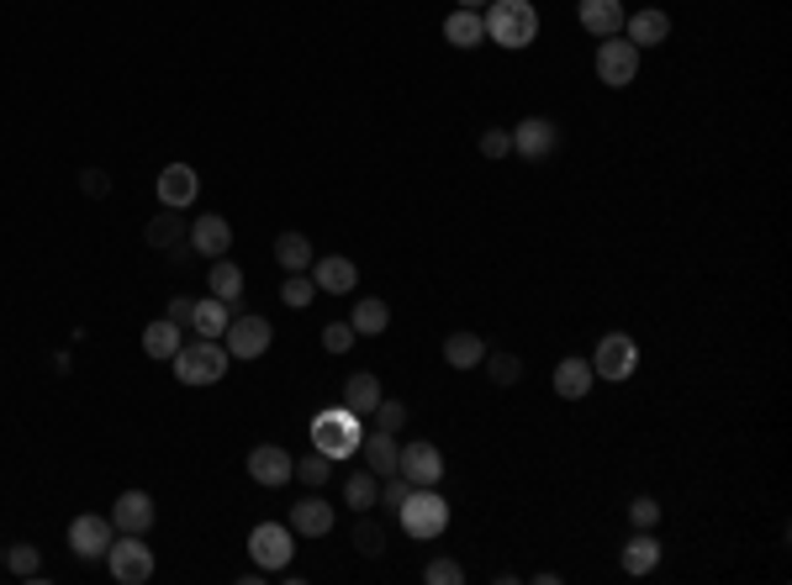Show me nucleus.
I'll list each match as a JSON object with an SVG mask.
<instances>
[{
	"instance_id": "obj_26",
	"label": "nucleus",
	"mask_w": 792,
	"mask_h": 585,
	"mask_svg": "<svg viewBox=\"0 0 792 585\" xmlns=\"http://www.w3.org/2000/svg\"><path fill=\"white\" fill-rule=\"evenodd\" d=\"M185 233H190V227H185V217H180V211H170V206H164V211H153V222L143 227V237H149L153 254H170V248H180Z\"/></svg>"
},
{
	"instance_id": "obj_25",
	"label": "nucleus",
	"mask_w": 792,
	"mask_h": 585,
	"mask_svg": "<svg viewBox=\"0 0 792 585\" xmlns=\"http://www.w3.org/2000/svg\"><path fill=\"white\" fill-rule=\"evenodd\" d=\"M592 381H597V375H592V359H576V353H571V359L555 364V396H560V401H581V396L592 390Z\"/></svg>"
},
{
	"instance_id": "obj_8",
	"label": "nucleus",
	"mask_w": 792,
	"mask_h": 585,
	"mask_svg": "<svg viewBox=\"0 0 792 585\" xmlns=\"http://www.w3.org/2000/svg\"><path fill=\"white\" fill-rule=\"evenodd\" d=\"M270 343H275V327L259 312H233V323L222 332L228 359H259V353H270Z\"/></svg>"
},
{
	"instance_id": "obj_14",
	"label": "nucleus",
	"mask_w": 792,
	"mask_h": 585,
	"mask_svg": "<svg viewBox=\"0 0 792 585\" xmlns=\"http://www.w3.org/2000/svg\"><path fill=\"white\" fill-rule=\"evenodd\" d=\"M185 243H190V254H207V264H212V259H222V254L233 248V227H228V217L207 211V217H196V222H190Z\"/></svg>"
},
{
	"instance_id": "obj_33",
	"label": "nucleus",
	"mask_w": 792,
	"mask_h": 585,
	"mask_svg": "<svg viewBox=\"0 0 792 585\" xmlns=\"http://www.w3.org/2000/svg\"><path fill=\"white\" fill-rule=\"evenodd\" d=\"M375 401H381V381H375V375H365V370H360V375H349V381H343V407H349V411L370 417V411H375Z\"/></svg>"
},
{
	"instance_id": "obj_45",
	"label": "nucleus",
	"mask_w": 792,
	"mask_h": 585,
	"mask_svg": "<svg viewBox=\"0 0 792 585\" xmlns=\"http://www.w3.org/2000/svg\"><path fill=\"white\" fill-rule=\"evenodd\" d=\"M80 190L101 201V196H112V175H106V169H85V175H80Z\"/></svg>"
},
{
	"instance_id": "obj_37",
	"label": "nucleus",
	"mask_w": 792,
	"mask_h": 585,
	"mask_svg": "<svg viewBox=\"0 0 792 585\" xmlns=\"http://www.w3.org/2000/svg\"><path fill=\"white\" fill-rule=\"evenodd\" d=\"M296 480H302V485H312V491H323V485L334 480V459L312 448L306 459H296Z\"/></svg>"
},
{
	"instance_id": "obj_17",
	"label": "nucleus",
	"mask_w": 792,
	"mask_h": 585,
	"mask_svg": "<svg viewBox=\"0 0 792 585\" xmlns=\"http://www.w3.org/2000/svg\"><path fill=\"white\" fill-rule=\"evenodd\" d=\"M153 517H159V506H153L149 491H123L112 501V527L117 533H149Z\"/></svg>"
},
{
	"instance_id": "obj_18",
	"label": "nucleus",
	"mask_w": 792,
	"mask_h": 585,
	"mask_svg": "<svg viewBox=\"0 0 792 585\" xmlns=\"http://www.w3.org/2000/svg\"><path fill=\"white\" fill-rule=\"evenodd\" d=\"M624 37L634 43V48H661L671 37V16L661 11V5H644V11H634V16H624Z\"/></svg>"
},
{
	"instance_id": "obj_3",
	"label": "nucleus",
	"mask_w": 792,
	"mask_h": 585,
	"mask_svg": "<svg viewBox=\"0 0 792 585\" xmlns=\"http://www.w3.org/2000/svg\"><path fill=\"white\" fill-rule=\"evenodd\" d=\"M396 523H401L407 538L428 543V538H439V533L450 527V501L439 496V485H412L407 501L396 506Z\"/></svg>"
},
{
	"instance_id": "obj_5",
	"label": "nucleus",
	"mask_w": 792,
	"mask_h": 585,
	"mask_svg": "<svg viewBox=\"0 0 792 585\" xmlns=\"http://www.w3.org/2000/svg\"><path fill=\"white\" fill-rule=\"evenodd\" d=\"M592 69H597V80L608 90H629L640 80V48L618 32V37H603L597 43V54H592Z\"/></svg>"
},
{
	"instance_id": "obj_29",
	"label": "nucleus",
	"mask_w": 792,
	"mask_h": 585,
	"mask_svg": "<svg viewBox=\"0 0 792 585\" xmlns=\"http://www.w3.org/2000/svg\"><path fill=\"white\" fill-rule=\"evenodd\" d=\"M312 237L306 233H280L275 237V264L286 269V274H302V269H312Z\"/></svg>"
},
{
	"instance_id": "obj_46",
	"label": "nucleus",
	"mask_w": 792,
	"mask_h": 585,
	"mask_svg": "<svg viewBox=\"0 0 792 585\" xmlns=\"http://www.w3.org/2000/svg\"><path fill=\"white\" fill-rule=\"evenodd\" d=\"M190 312H196V301H190V295H170V312H164V317H170L175 327H190Z\"/></svg>"
},
{
	"instance_id": "obj_40",
	"label": "nucleus",
	"mask_w": 792,
	"mask_h": 585,
	"mask_svg": "<svg viewBox=\"0 0 792 585\" xmlns=\"http://www.w3.org/2000/svg\"><path fill=\"white\" fill-rule=\"evenodd\" d=\"M423 581H428V585H465V570H459L455 559H428V564H423Z\"/></svg>"
},
{
	"instance_id": "obj_23",
	"label": "nucleus",
	"mask_w": 792,
	"mask_h": 585,
	"mask_svg": "<svg viewBox=\"0 0 792 585\" xmlns=\"http://www.w3.org/2000/svg\"><path fill=\"white\" fill-rule=\"evenodd\" d=\"M444 43H450V48H481V43H487V22H481V11L455 5V11L444 16Z\"/></svg>"
},
{
	"instance_id": "obj_22",
	"label": "nucleus",
	"mask_w": 792,
	"mask_h": 585,
	"mask_svg": "<svg viewBox=\"0 0 792 585\" xmlns=\"http://www.w3.org/2000/svg\"><path fill=\"white\" fill-rule=\"evenodd\" d=\"M396 454H401V443H396V433H386V428H370L365 438H360V459H365L370 475H396Z\"/></svg>"
},
{
	"instance_id": "obj_36",
	"label": "nucleus",
	"mask_w": 792,
	"mask_h": 585,
	"mask_svg": "<svg viewBox=\"0 0 792 585\" xmlns=\"http://www.w3.org/2000/svg\"><path fill=\"white\" fill-rule=\"evenodd\" d=\"M280 301H286V306H291V312H306V306H312V301H317V285H312V274H286V280H280Z\"/></svg>"
},
{
	"instance_id": "obj_9",
	"label": "nucleus",
	"mask_w": 792,
	"mask_h": 585,
	"mask_svg": "<svg viewBox=\"0 0 792 585\" xmlns=\"http://www.w3.org/2000/svg\"><path fill=\"white\" fill-rule=\"evenodd\" d=\"M634 370H640V343L629 338V332H608L597 353H592V375L597 381H634Z\"/></svg>"
},
{
	"instance_id": "obj_39",
	"label": "nucleus",
	"mask_w": 792,
	"mask_h": 585,
	"mask_svg": "<svg viewBox=\"0 0 792 585\" xmlns=\"http://www.w3.org/2000/svg\"><path fill=\"white\" fill-rule=\"evenodd\" d=\"M370 428L401 433V428H407V401H396V396H381V401H375V411H370Z\"/></svg>"
},
{
	"instance_id": "obj_6",
	"label": "nucleus",
	"mask_w": 792,
	"mask_h": 585,
	"mask_svg": "<svg viewBox=\"0 0 792 585\" xmlns=\"http://www.w3.org/2000/svg\"><path fill=\"white\" fill-rule=\"evenodd\" d=\"M291 554H296L291 523H254V533H248V559H254L265 575H286Z\"/></svg>"
},
{
	"instance_id": "obj_20",
	"label": "nucleus",
	"mask_w": 792,
	"mask_h": 585,
	"mask_svg": "<svg viewBox=\"0 0 792 585\" xmlns=\"http://www.w3.org/2000/svg\"><path fill=\"white\" fill-rule=\"evenodd\" d=\"M334 523H338V512L317 496V491L291 506V533H302V538H328V533H334Z\"/></svg>"
},
{
	"instance_id": "obj_41",
	"label": "nucleus",
	"mask_w": 792,
	"mask_h": 585,
	"mask_svg": "<svg viewBox=\"0 0 792 585\" xmlns=\"http://www.w3.org/2000/svg\"><path fill=\"white\" fill-rule=\"evenodd\" d=\"M354 338H360V332H354L349 323H328V327H323V349H328V353H349V349H354Z\"/></svg>"
},
{
	"instance_id": "obj_4",
	"label": "nucleus",
	"mask_w": 792,
	"mask_h": 585,
	"mask_svg": "<svg viewBox=\"0 0 792 585\" xmlns=\"http://www.w3.org/2000/svg\"><path fill=\"white\" fill-rule=\"evenodd\" d=\"M170 364H175V381L201 390V385H217L228 375V349H222V338H190V343H180V353Z\"/></svg>"
},
{
	"instance_id": "obj_1",
	"label": "nucleus",
	"mask_w": 792,
	"mask_h": 585,
	"mask_svg": "<svg viewBox=\"0 0 792 585\" xmlns=\"http://www.w3.org/2000/svg\"><path fill=\"white\" fill-rule=\"evenodd\" d=\"M481 22H487V43L508 48V54H523V48L539 37V11H534V0H487Z\"/></svg>"
},
{
	"instance_id": "obj_27",
	"label": "nucleus",
	"mask_w": 792,
	"mask_h": 585,
	"mask_svg": "<svg viewBox=\"0 0 792 585\" xmlns=\"http://www.w3.org/2000/svg\"><path fill=\"white\" fill-rule=\"evenodd\" d=\"M228 323H233V306H228V301H217V295H201V301H196V312H190V332H196V338H222V332H228Z\"/></svg>"
},
{
	"instance_id": "obj_34",
	"label": "nucleus",
	"mask_w": 792,
	"mask_h": 585,
	"mask_svg": "<svg viewBox=\"0 0 792 585\" xmlns=\"http://www.w3.org/2000/svg\"><path fill=\"white\" fill-rule=\"evenodd\" d=\"M349 543H354V554L381 559V554H386V527L375 523L370 512H360V523H354V533H349Z\"/></svg>"
},
{
	"instance_id": "obj_7",
	"label": "nucleus",
	"mask_w": 792,
	"mask_h": 585,
	"mask_svg": "<svg viewBox=\"0 0 792 585\" xmlns=\"http://www.w3.org/2000/svg\"><path fill=\"white\" fill-rule=\"evenodd\" d=\"M106 570L117 585H149L153 581V549L143 543V533H123L106 549Z\"/></svg>"
},
{
	"instance_id": "obj_47",
	"label": "nucleus",
	"mask_w": 792,
	"mask_h": 585,
	"mask_svg": "<svg viewBox=\"0 0 792 585\" xmlns=\"http://www.w3.org/2000/svg\"><path fill=\"white\" fill-rule=\"evenodd\" d=\"M455 5H470V11H481V5H487V0H455Z\"/></svg>"
},
{
	"instance_id": "obj_31",
	"label": "nucleus",
	"mask_w": 792,
	"mask_h": 585,
	"mask_svg": "<svg viewBox=\"0 0 792 585\" xmlns=\"http://www.w3.org/2000/svg\"><path fill=\"white\" fill-rule=\"evenodd\" d=\"M343 506H354V512H375V506H381V475H370L365 465L354 469V475L343 480Z\"/></svg>"
},
{
	"instance_id": "obj_42",
	"label": "nucleus",
	"mask_w": 792,
	"mask_h": 585,
	"mask_svg": "<svg viewBox=\"0 0 792 585\" xmlns=\"http://www.w3.org/2000/svg\"><path fill=\"white\" fill-rule=\"evenodd\" d=\"M481 153H487V159H508V153H513V132H508V127H487V132H481Z\"/></svg>"
},
{
	"instance_id": "obj_21",
	"label": "nucleus",
	"mask_w": 792,
	"mask_h": 585,
	"mask_svg": "<svg viewBox=\"0 0 792 585\" xmlns=\"http://www.w3.org/2000/svg\"><path fill=\"white\" fill-rule=\"evenodd\" d=\"M207 291H212L217 301H228L233 312H244V269L228 259V254H222V259H212V264H207Z\"/></svg>"
},
{
	"instance_id": "obj_43",
	"label": "nucleus",
	"mask_w": 792,
	"mask_h": 585,
	"mask_svg": "<svg viewBox=\"0 0 792 585\" xmlns=\"http://www.w3.org/2000/svg\"><path fill=\"white\" fill-rule=\"evenodd\" d=\"M629 523H634V527H655V523H661V501H655V496H634V501H629Z\"/></svg>"
},
{
	"instance_id": "obj_2",
	"label": "nucleus",
	"mask_w": 792,
	"mask_h": 585,
	"mask_svg": "<svg viewBox=\"0 0 792 585\" xmlns=\"http://www.w3.org/2000/svg\"><path fill=\"white\" fill-rule=\"evenodd\" d=\"M360 438H365V417L360 411H349L343 401L338 407H323L312 417V448L317 454H328V459H349V454H360Z\"/></svg>"
},
{
	"instance_id": "obj_15",
	"label": "nucleus",
	"mask_w": 792,
	"mask_h": 585,
	"mask_svg": "<svg viewBox=\"0 0 792 585\" xmlns=\"http://www.w3.org/2000/svg\"><path fill=\"white\" fill-rule=\"evenodd\" d=\"M196 196H201V175H196L190 164H164V169H159V206L185 211Z\"/></svg>"
},
{
	"instance_id": "obj_24",
	"label": "nucleus",
	"mask_w": 792,
	"mask_h": 585,
	"mask_svg": "<svg viewBox=\"0 0 792 585\" xmlns=\"http://www.w3.org/2000/svg\"><path fill=\"white\" fill-rule=\"evenodd\" d=\"M618 564H624V575H650V570L661 564V538H655L650 527H634V538L624 543Z\"/></svg>"
},
{
	"instance_id": "obj_13",
	"label": "nucleus",
	"mask_w": 792,
	"mask_h": 585,
	"mask_svg": "<svg viewBox=\"0 0 792 585\" xmlns=\"http://www.w3.org/2000/svg\"><path fill=\"white\" fill-rule=\"evenodd\" d=\"M560 148V127L549 117H523L519 127H513V153L519 159H528V164H539V159H549Z\"/></svg>"
},
{
	"instance_id": "obj_38",
	"label": "nucleus",
	"mask_w": 792,
	"mask_h": 585,
	"mask_svg": "<svg viewBox=\"0 0 792 585\" xmlns=\"http://www.w3.org/2000/svg\"><path fill=\"white\" fill-rule=\"evenodd\" d=\"M481 370H487L497 385H519V381H523V359H519V353H491V349H487Z\"/></svg>"
},
{
	"instance_id": "obj_35",
	"label": "nucleus",
	"mask_w": 792,
	"mask_h": 585,
	"mask_svg": "<svg viewBox=\"0 0 792 585\" xmlns=\"http://www.w3.org/2000/svg\"><path fill=\"white\" fill-rule=\"evenodd\" d=\"M5 570H11L16 581H37V575H43V554H37V543H11V549H5Z\"/></svg>"
},
{
	"instance_id": "obj_28",
	"label": "nucleus",
	"mask_w": 792,
	"mask_h": 585,
	"mask_svg": "<svg viewBox=\"0 0 792 585\" xmlns=\"http://www.w3.org/2000/svg\"><path fill=\"white\" fill-rule=\"evenodd\" d=\"M349 327H354L360 338H381V332L392 327V306H386L381 295H360V301H354V317H349Z\"/></svg>"
},
{
	"instance_id": "obj_32",
	"label": "nucleus",
	"mask_w": 792,
	"mask_h": 585,
	"mask_svg": "<svg viewBox=\"0 0 792 585\" xmlns=\"http://www.w3.org/2000/svg\"><path fill=\"white\" fill-rule=\"evenodd\" d=\"M180 343H185V327H175L170 317H159V323L143 327V353H149V359H175Z\"/></svg>"
},
{
	"instance_id": "obj_10",
	"label": "nucleus",
	"mask_w": 792,
	"mask_h": 585,
	"mask_svg": "<svg viewBox=\"0 0 792 585\" xmlns=\"http://www.w3.org/2000/svg\"><path fill=\"white\" fill-rule=\"evenodd\" d=\"M248 480L265 485V491H280V485L296 480V459H291L280 443H254V448H248Z\"/></svg>"
},
{
	"instance_id": "obj_12",
	"label": "nucleus",
	"mask_w": 792,
	"mask_h": 585,
	"mask_svg": "<svg viewBox=\"0 0 792 585\" xmlns=\"http://www.w3.org/2000/svg\"><path fill=\"white\" fill-rule=\"evenodd\" d=\"M112 538H117L112 517H95V512H85V517H74V523H69V554H74V559H106Z\"/></svg>"
},
{
	"instance_id": "obj_48",
	"label": "nucleus",
	"mask_w": 792,
	"mask_h": 585,
	"mask_svg": "<svg viewBox=\"0 0 792 585\" xmlns=\"http://www.w3.org/2000/svg\"><path fill=\"white\" fill-rule=\"evenodd\" d=\"M0 559H5V554H0Z\"/></svg>"
},
{
	"instance_id": "obj_16",
	"label": "nucleus",
	"mask_w": 792,
	"mask_h": 585,
	"mask_svg": "<svg viewBox=\"0 0 792 585\" xmlns=\"http://www.w3.org/2000/svg\"><path fill=\"white\" fill-rule=\"evenodd\" d=\"M312 285H317V295H349L360 285V269H354V259H343V254L312 259Z\"/></svg>"
},
{
	"instance_id": "obj_30",
	"label": "nucleus",
	"mask_w": 792,
	"mask_h": 585,
	"mask_svg": "<svg viewBox=\"0 0 792 585\" xmlns=\"http://www.w3.org/2000/svg\"><path fill=\"white\" fill-rule=\"evenodd\" d=\"M487 359V338H476V332H450L444 338V364L450 370H476Z\"/></svg>"
},
{
	"instance_id": "obj_44",
	"label": "nucleus",
	"mask_w": 792,
	"mask_h": 585,
	"mask_svg": "<svg viewBox=\"0 0 792 585\" xmlns=\"http://www.w3.org/2000/svg\"><path fill=\"white\" fill-rule=\"evenodd\" d=\"M407 491H412V485H407L401 475H386V480H381V506H386V512H396V506L407 501Z\"/></svg>"
},
{
	"instance_id": "obj_19",
	"label": "nucleus",
	"mask_w": 792,
	"mask_h": 585,
	"mask_svg": "<svg viewBox=\"0 0 792 585\" xmlns=\"http://www.w3.org/2000/svg\"><path fill=\"white\" fill-rule=\"evenodd\" d=\"M624 16H629L624 0H576V22L592 32V37H618V32H624Z\"/></svg>"
},
{
	"instance_id": "obj_11",
	"label": "nucleus",
	"mask_w": 792,
	"mask_h": 585,
	"mask_svg": "<svg viewBox=\"0 0 792 585\" xmlns=\"http://www.w3.org/2000/svg\"><path fill=\"white\" fill-rule=\"evenodd\" d=\"M396 475L407 480V485H439L444 480V454H439V443H401V454H396Z\"/></svg>"
}]
</instances>
